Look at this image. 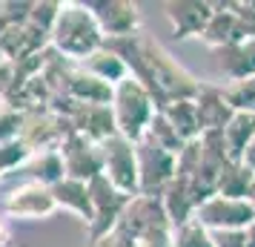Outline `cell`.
Here are the masks:
<instances>
[{
  "mask_svg": "<svg viewBox=\"0 0 255 247\" xmlns=\"http://www.w3.org/2000/svg\"><path fill=\"white\" fill-rule=\"evenodd\" d=\"M109 106H112V115H115L118 135H124L132 144H138L146 135L152 118L158 112V104L149 95V89L140 81H135L132 75L124 78L112 89V104Z\"/></svg>",
  "mask_w": 255,
  "mask_h": 247,
  "instance_id": "3",
  "label": "cell"
},
{
  "mask_svg": "<svg viewBox=\"0 0 255 247\" xmlns=\"http://www.w3.org/2000/svg\"><path fill=\"white\" fill-rule=\"evenodd\" d=\"M29 181H37V184H46V187H55L58 181L66 178V170H63V158H60L58 150H46V153H32V158L26 161L23 167Z\"/></svg>",
  "mask_w": 255,
  "mask_h": 247,
  "instance_id": "23",
  "label": "cell"
},
{
  "mask_svg": "<svg viewBox=\"0 0 255 247\" xmlns=\"http://www.w3.org/2000/svg\"><path fill=\"white\" fill-rule=\"evenodd\" d=\"M92 9L95 20L101 26L106 40H118V37H132L140 32V12L135 3L129 0H89L86 3Z\"/></svg>",
  "mask_w": 255,
  "mask_h": 247,
  "instance_id": "12",
  "label": "cell"
},
{
  "mask_svg": "<svg viewBox=\"0 0 255 247\" xmlns=\"http://www.w3.org/2000/svg\"><path fill=\"white\" fill-rule=\"evenodd\" d=\"M195 219L207 230H247L255 222V204L250 199L212 196L195 210Z\"/></svg>",
  "mask_w": 255,
  "mask_h": 247,
  "instance_id": "8",
  "label": "cell"
},
{
  "mask_svg": "<svg viewBox=\"0 0 255 247\" xmlns=\"http://www.w3.org/2000/svg\"><path fill=\"white\" fill-rule=\"evenodd\" d=\"M89 196H92L95 204V222L89 224V242H98V239L109 236L112 230H118L121 216L129 204V196H124L121 190L112 187V181L104 173L89 181Z\"/></svg>",
  "mask_w": 255,
  "mask_h": 247,
  "instance_id": "5",
  "label": "cell"
},
{
  "mask_svg": "<svg viewBox=\"0 0 255 247\" xmlns=\"http://www.w3.org/2000/svg\"><path fill=\"white\" fill-rule=\"evenodd\" d=\"M9 242H12V230H9L6 216L0 213V247H9Z\"/></svg>",
  "mask_w": 255,
  "mask_h": 247,
  "instance_id": "35",
  "label": "cell"
},
{
  "mask_svg": "<svg viewBox=\"0 0 255 247\" xmlns=\"http://www.w3.org/2000/svg\"><path fill=\"white\" fill-rule=\"evenodd\" d=\"M221 138H224V147H227L230 161L241 164L247 147H250L253 138H255V115L253 112H235V115L230 118V124L221 130Z\"/></svg>",
  "mask_w": 255,
  "mask_h": 247,
  "instance_id": "21",
  "label": "cell"
},
{
  "mask_svg": "<svg viewBox=\"0 0 255 247\" xmlns=\"http://www.w3.org/2000/svg\"><path fill=\"white\" fill-rule=\"evenodd\" d=\"M244 37H250V35H247V29L241 26L238 14L232 9V3H215V12L209 17L207 29L201 32V40L209 49H221V46H230V43H238Z\"/></svg>",
  "mask_w": 255,
  "mask_h": 247,
  "instance_id": "15",
  "label": "cell"
},
{
  "mask_svg": "<svg viewBox=\"0 0 255 247\" xmlns=\"http://www.w3.org/2000/svg\"><path fill=\"white\" fill-rule=\"evenodd\" d=\"M92 247H138V242L132 239V236H127L121 227L118 230H112L109 236H104V239H98V242H92Z\"/></svg>",
  "mask_w": 255,
  "mask_h": 247,
  "instance_id": "33",
  "label": "cell"
},
{
  "mask_svg": "<svg viewBox=\"0 0 255 247\" xmlns=\"http://www.w3.org/2000/svg\"><path fill=\"white\" fill-rule=\"evenodd\" d=\"M166 17L172 23L175 37H201L209 17L215 12V3H198V0H181V3H163Z\"/></svg>",
  "mask_w": 255,
  "mask_h": 247,
  "instance_id": "14",
  "label": "cell"
},
{
  "mask_svg": "<svg viewBox=\"0 0 255 247\" xmlns=\"http://www.w3.org/2000/svg\"><path fill=\"white\" fill-rule=\"evenodd\" d=\"M104 46L124 58L129 75L149 89L158 109H163L169 101H195L204 89V83L192 72H186L158 40H152L143 32L132 37L106 40Z\"/></svg>",
  "mask_w": 255,
  "mask_h": 247,
  "instance_id": "1",
  "label": "cell"
},
{
  "mask_svg": "<svg viewBox=\"0 0 255 247\" xmlns=\"http://www.w3.org/2000/svg\"><path fill=\"white\" fill-rule=\"evenodd\" d=\"M58 14H60V3H49V0L32 3V12H29V20H26V23L49 37L52 29H55V23H58Z\"/></svg>",
  "mask_w": 255,
  "mask_h": 247,
  "instance_id": "29",
  "label": "cell"
},
{
  "mask_svg": "<svg viewBox=\"0 0 255 247\" xmlns=\"http://www.w3.org/2000/svg\"><path fill=\"white\" fill-rule=\"evenodd\" d=\"M138 247H175L172 242V230H163V233H152L146 239H140Z\"/></svg>",
  "mask_w": 255,
  "mask_h": 247,
  "instance_id": "34",
  "label": "cell"
},
{
  "mask_svg": "<svg viewBox=\"0 0 255 247\" xmlns=\"http://www.w3.org/2000/svg\"><path fill=\"white\" fill-rule=\"evenodd\" d=\"M3 60H6V58H3V55H0V63H3Z\"/></svg>",
  "mask_w": 255,
  "mask_h": 247,
  "instance_id": "37",
  "label": "cell"
},
{
  "mask_svg": "<svg viewBox=\"0 0 255 247\" xmlns=\"http://www.w3.org/2000/svg\"><path fill=\"white\" fill-rule=\"evenodd\" d=\"M23 121H26V112L12 109V106H0V147L20 138Z\"/></svg>",
  "mask_w": 255,
  "mask_h": 247,
  "instance_id": "31",
  "label": "cell"
},
{
  "mask_svg": "<svg viewBox=\"0 0 255 247\" xmlns=\"http://www.w3.org/2000/svg\"><path fill=\"white\" fill-rule=\"evenodd\" d=\"M60 158H63V170L66 178H78V181H92L95 176L104 173V155H101V144L83 138L81 132L72 130L66 141L60 144Z\"/></svg>",
  "mask_w": 255,
  "mask_h": 247,
  "instance_id": "11",
  "label": "cell"
},
{
  "mask_svg": "<svg viewBox=\"0 0 255 247\" xmlns=\"http://www.w3.org/2000/svg\"><path fill=\"white\" fill-rule=\"evenodd\" d=\"M52 196H55L58 210H66L72 216H78L83 224L95 222V204H92V196H89V184L86 181L63 178V181H58L52 187Z\"/></svg>",
  "mask_w": 255,
  "mask_h": 247,
  "instance_id": "17",
  "label": "cell"
},
{
  "mask_svg": "<svg viewBox=\"0 0 255 247\" xmlns=\"http://www.w3.org/2000/svg\"><path fill=\"white\" fill-rule=\"evenodd\" d=\"M146 138H152L158 147H163L166 153H172V155H178L186 147V144L181 141V135L175 132V127L166 121V115H163L161 109H158V112H155V118H152L149 130H146Z\"/></svg>",
  "mask_w": 255,
  "mask_h": 247,
  "instance_id": "26",
  "label": "cell"
},
{
  "mask_svg": "<svg viewBox=\"0 0 255 247\" xmlns=\"http://www.w3.org/2000/svg\"><path fill=\"white\" fill-rule=\"evenodd\" d=\"M175 247H212V236L198 219H189L186 224L172 230Z\"/></svg>",
  "mask_w": 255,
  "mask_h": 247,
  "instance_id": "28",
  "label": "cell"
},
{
  "mask_svg": "<svg viewBox=\"0 0 255 247\" xmlns=\"http://www.w3.org/2000/svg\"><path fill=\"white\" fill-rule=\"evenodd\" d=\"M72 130L95 144H104L106 138L118 135L112 106H81V112L72 118Z\"/></svg>",
  "mask_w": 255,
  "mask_h": 247,
  "instance_id": "19",
  "label": "cell"
},
{
  "mask_svg": "<svg viewBox=\"0 0 255 247\" xmlns=\"http://www.w3.org/2000/svg\"><path fill=\"white\" fill-rule=\"evenodd\" d=\"M104 43L106 37L86 3H75V0L60 3L58 23L49 35V46L60 58L69 60V63H83L92 52L104 49Z\"/></svg>",
  "mask_w": 255,
  "mask_h": 247,
  "instance_id": "2",
  "label": "cell"
},
{
  "mask_svg": "<svg viewBox=\"0 0 255 247\" xmlns=\"http://www.w3.org/2000/svg\"><path fill=\"white\" fill-rule=\"evenodd\" d=\"M29 158H32V150H29L20 138L3 144V147H0V176H3V173H17Z\"/></svg>",
  "mask_w": 255,
  "mask_h": 247,
  "instance_id": "30",
  "label": "cell"
},
{
  "mask_svg": "<svg viewBox=\"0 0 255 247\" xmlns=\"http://www.w3.org/2000/svg\"><path fill=\"white\" fill-rule=\"evenodd\" d=\"M195 112H198L201 135L204 132H221L230 124V118L235 115V109L224 98V89L221 86H207V83H204L201 95L195 98Z\"/></svg>",
  "mask_w": 255,
  "mask_h": 247,
  "instance_id": "16",
  "label": "cell"
},
{
  "mask_svg": "<svg viewBox=\"0 0 255 247\" xmlns=\"http://www.w3.org/2000/svg\"><path fill=\"white\" fill-rule=\"evenodd\" d=\"M135 153H138L140 196H161L166 184L175 178V158L178 155L166 153L163 147H158L146 135L135 144Z\"/></svg>",
  "mask_w": 255,
  "mask_h": 247,
  "instance_id": "6",
  "label": "cell"
},
{
  "mask_svg": "<svg viewBox=\"0 0 255 247\" xmlns=\"http://www.w3.org/2000/svg\"><path fill=\"white\" fill-rule=\"evenodd\" d=\"M69 132H72V121L55 115L49 106H40V109L26 112L20 141L32 153H46V150H60V144L66 141Z\"/></svg>",
  "mask_w": 255,
  "mask_h": 247,
  "instance_id": "7",
  "label": "cell"
},
{
  "mask_svg": "<svg viewBox=\"0 0 255 247\" xmlns=\"http://www.w3.org/2000/svg\"><path fill=\"white\" fill-rule=\"evenodd\" d=\"M253 184H255L253 170L230 161V164L224 167L221 178H218V193H215V196H224V199H250Z\"/></svg>",
  "mask_w": 255,
  "mask_h": 247,
  "instance_id": "25",
  "label": "cell"
},
{
  "mask_svg": "<svg viewBox=\"0 0 255 247\" xmlns=\"http://www.w3.org/2000/svg\"><path fill=\"white\" fill-rule=\"evenodd\" d=\"M112 89H115V86L98 81L95 75L83 72L81 66L75 63L72 72H69V81H66V92L63 95L75 98L81 106H109L112 104Z\"/></svg>",
  "mask_w": 255,
  "mask_h": 247,
  "instance_id": "18",
  "label": "cell"
},
{
  "mask_svg": "<svg viewBox=\"0 0 255 247\" xmlns=\"http://www.w3.org/2000/svg\"><path fill=\"white\" fill-rule=\"evenodd\" d=\"M118 227L127 236H132L135 242H140V239H146L152 233L172 230V224L166 219V210H163L161 196H135V199H129Z\"/></svg>",
  "mask_w": 255,
  "mask_h": 247,
  "instance_id": "9",
  "label": "cell"
},
{
  "mask_svg": "<svg viewBox=\"0 0 255 247\" xmlns=\"http://www.w3.org/2000/svg\"><path fill=\"white\" fill-rule=\"evenodd\" d=\"M221 89H224L227 104L235 112H253L255 115V78H247V81L238 83H224Z\"/></svg>",
  "mask_w": 255,
  "mask_h": 247,
  "instance_id": "27",
  "label": "cell"
},
{
  "mask_svg": "<svg viewBox=\"0 0 255 247\" xmlns=\"http://www.w3.org/2000/svg\"><path fill=\"white\" fill-rule=\"evenodd\" d=\"M55 210H58V204H55L52 187L37 184V181H23V184H17V187H12L9 196L3 199V213L12 216V219L35 222V219H49Z\"/></svg>",
  "mask_w": 255,
  "mask_h": 247,
  "instance_id": "10",
  "label": "cell"
},
{
  "mask_svg": "<svg viewBox=\"0 0 255 247\" xmlns=\"http://www.w3.org/2000/svg\"><path fill=\"white\" fill-rule=\"evenodd\" d=\"M212 55H215V69L227 83L255 78V37H244L238 43L212 49Z\"/></svg>",
  "mask_w": 255,
  "mask_h": 247,
  "instance_id": "13",
  "label": "cell"
},
{
  "mask_svg": "<svg viewBox=\"0 0 255 247\" xmlns=\"http://www.w3.org/2000/svg\"><path fill=\"white\" fill-rule=\"evenodd\" d=\"M241 164H244V167H250V170H253V173H255V138H253V144L247 147V153H244Z\"/></svg>",
  "mask_w": 255,
  "mask_h": 247,
  "instance_id": "36",
  "label": "cell"
},
{
  "mask_svg": "<svg viewBox=\"0 0 255 247\" xmlns=\"http://www.w3.org/2000/svg\"><path fill=\"white\" fill-rule=\"evenodd\" d=\"M101 155H104V176L112 181V187L121 190L129 199L140 196L135 144L127 141L124 135H112V138H106V141L101 144Z\"/></svg>",
  "mask_w": 255,
  "mask_h": 247,
  "instance_id": "4",
  "label": "cell"
},
{
  "mask_svg": "<svg viewBox=\"0 0 255 247\" xmlns=\"http://www.w3.org/2000/svg\"><path fill=\"white\" fill-rule=\"evenodd\" d=\"M166 121L175 127V132L181 135V141H198L201 138V127H198V112H195V101H169L161 109Z\"/></svg>",
  "mask_w": 255,
  "mask_h": 247,
  "instance_id": "24",
  "label": "cell"
},
{
  "mask_svg": "<svg viewBox=\"0 0 255 247\" xmlns=\"http://www.w3.org/2000/svg\"><path fill=\"white\" fill-rule=\"evenodd\" d=\"M212 247H247L244 230H209Z\"/></svg>",
  "mask_w": 255,
  "mask_h": 247,
  "instance_id": "32",
  "label": "cell"
},
{
  "mask_svg": "<svg viewBox=\"0 0 255 247\" xmlns=\"http://www.w3.org/2000/svg\"><path fill=\"white\" fill-rule=\"evenodd\" d=\"M83 72H89V75H95L98 81L109 83V86H118V83L124 81V78H129V66L124 63V58L121 55H115L112 49H98V52H92L89 58L83 60V63H78Z\"/></svg>",
  "mask_w": 255,
  "mask_h": 247,
  "instance_id": "22",
  "label": "cell"
},
{
  "mask_svg": "<svg viewBox=\"0 0 255 247\" xmlns=\"http://www.w3.org/2000/svg\"><path fill=\"white\" fill-rule=\"evenodd\" d=\"M161 201H163V210H166V219L172 224V230L181 227V224H186L189 219H195L198 201L192 196L189 181H184V178H172L166 184V190L161 193Z\"/></svg>",
  "mask_w": 255,
  "mask_h": 247,
  "instance_id": "20",
  "label": "cell"
}]
</instances>
